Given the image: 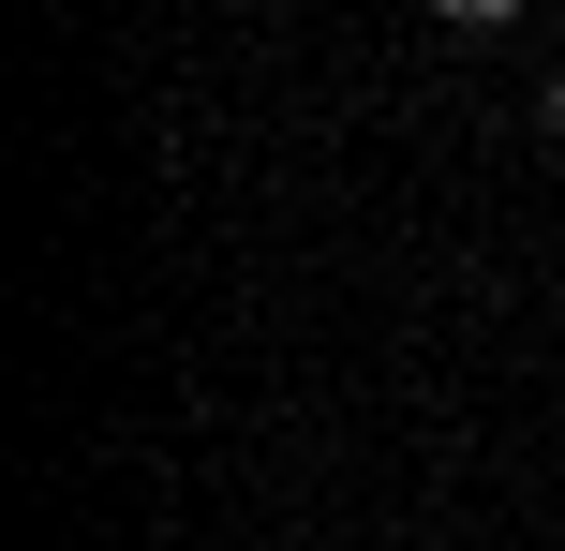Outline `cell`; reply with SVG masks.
Listing matches in <instances>:
<instances>
[{
  "label": "cell",
  "instance_id": "obj_1",
  "mask_svg": "<svg viewBox=\"0 0 565 551\" xmlns=\"http://www.w3.org/2000/svg\"><path fill=\"white\" fill-rule=\"evenodd\" d=\"M536 119H551V135H565V60H551V89H536Z\"/></svg>",
  "mask_w": 565,
  "mask_h": 551
}]
</instances>
